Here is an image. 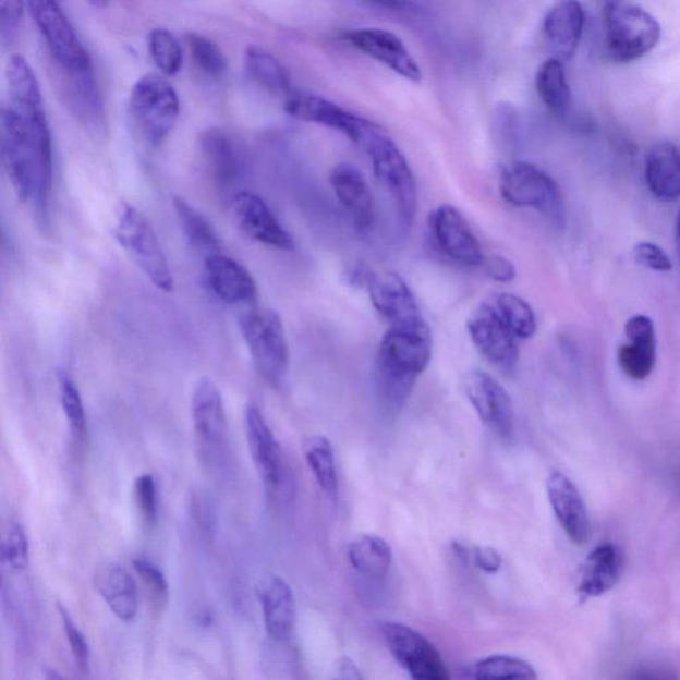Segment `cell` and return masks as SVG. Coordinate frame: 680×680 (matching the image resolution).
<instances>
[{"label":"cell","instance_id":"5b68a950","mask_svg":"<svg viewBox=\"0 0 680 680\" xmlns=\"http://www.w3.org/2000/svg\"><path fill=\"white\" fill-rule=\"evenodd\" d=\"M500 192L507 203L536 209L557 229L567 224L560 186L551 175L531 162L515 161L503 168Z\"/></svg>","mask_w":680,"mask_h":680},{"label":"cell","instance_id":"816d5d0a","mask_svg":"<svg viewBox=\"0 0 680 680\" xmlns=\"http://www.w3.org/2000/svg\"><path fill=\"white\" fill-rule=\"evenodd\" d=\"M676 244H677L678 257L680 259V211H679V215H678V218H677Z\"/></svg>","mask_w":680,"mask_h":680},{"label":"cell","instance_id":"836d02e7","mask_svg":"<svg viewBox=\"0 0 680 680\" xmlns=\"http://www.w3.org/2000/svg\"><path fill=\"white\" fill-rule=\"evenodd\" d=\"M536 88L544 105L552 112L563 113L570 106L572 93L567 78V72L561 59L551 58L539 66L536 75Z\"/></svg>","mask_w":680,"mask_h":680},{"label":"cell","instance_id":"f1b7e54d","mask_svg":"<svg viewBox=\"0 0 680 680\" xmlns=\"http://www.w3.org/2000/svg\"><path fill=\"white\" fill-rule=\"evenodd\" d=\"M198 151L203 166L215 184H232L240 170L239 149L232 136L220 127H209L199 135Z\"/></svg>","mask_w":680,"mask_h":680},{"label":"cell","instance_id":"7bdbcfd3","mask_svg":"<svg viewBox=\"0 0 680 680\" xmlns=\"http://www.w3.org/2000/svg\"><path fill=\"white\" fill-rule=\"evenodd\" d=\"M60 619H62L63 627L69 640L71 653L74 655L76 665L82 672L89 671L90 652L87 638L82 633V630L77 628L74 619L71 618L70 612L66 611L63 605H58Z\"/></svg>","mask_w":680,"mask_h":680},{"label":"cell","instance_id":"8fae6325","mask_svg":"<svg viewBox=\"0 0 680 680\" xmlns=\"http://www.w3.org/2000/svg\"><path fill=\"white\" fill-rule=\"evenodd\" d=\"M362 283L373 306L390 327H422L427 325L414 294L404 279L393 271H363Z\"/></svg>","mask_w":680,"mask_h":680},{"label":"cell","instance_id":"ac0fdd59","mask_svg":"<svg viewBox=\"0 0 680 680\" xmlns=\"http://www.w3.org/2000/svg\"><path fill=\"white\" fill-rule=\"evenodd\" d=\"M430 230L440 251L460 265L479 266L484 254L470 223L452 205H441L430 216Z\"/></svg>","mask_w":680,"mask_h":680},{"label":"cell","instance_id":"52a82bcc","mask_svg":"<svg viewBox=\"0 0 680 680\" xmlns=\"http://www.w3.org/2000/svg\"><path fill=\"white\" fill-rule=\"evenodd\" d=\"M255 368L270 385H278L289 368V344L281 317L270 308H251L240 317Z\"/></svg>","mask_w":680,"mask_h":680},{"label":"cell","instance_id":"4fadbf2b","mask_svg":"<svg viewBox=\"0 0 680 680\" xmlns=\"http://www.w3.org/2000/svg\"><path fill=\"white\" fill-rule=\"evenodd\" d=\"M192 418L199 448L205 458L217 457L227 451L229 427L222 394L216 382L202 378L194 387Z\"/></svg>","mask_w":680,"mask_h":680},{"label":"cell","instance_id":"c3c4849f","mask_svg":"<svg viewBox=\"0 0 680 680\" xmlns=\"http://www.w3.org/2000/svg\"><path fill=\"white\" fill-rule=\"evenodd\" d=\"M475 567L487 574H496L502 567V557L499 551L488 546H478L472 552Z\"/></svg>","mask_w":680,"mask_h":680},{"label":"cell","instance_id":"e0dca14e","mask_svg":"<svg viewBox=\"0 0 680 680\" xmlns=\"http://www.w3.org/2000/svg\"><path fill=\"white\" fill-rule=\"evenodd\" d=\"M345 41L406 81H422V70L398 35L382 28H356L342 35Z\"/></svg>","mask_w":680,"mask_h":680},{"label":"cell","instance_id":"f6af8a7d","mask_svg":"<svg viewBox=\"0 0 680 680\" xmlns=\"http://www.w3.org/2000/svg\"><path fill=\"white\" fill-rule=\"evenodd\" d=\"M22 20V0H0V33H2V40L5 45L14 41L15 36L20 33Z\"/></svg>","mask_w":680,"mask_h":680},{"label":"cell","instance_id":"7c38bea8","mask_svg":"<svg viewBox=\"0 0 680 680\" xmlns=\"http://www.w3.org/2000/svg\"><path fill=\"white\" fill-rule=\"evenodd\" d=\"M466 329L479 354L490 364L503 373L513 372L518 367L520 360L518 338L503 324L489 302L483 303L471 315Z\"/></svg>","mask_w":680,"mask_h":680},{"label":"cell","instance_id":"74e56055","mask_svg":"<svg viewBox=\"0 0 680 680\" xmlns=\"http://www.w3.org/2000/svg\"><path fill=\"white\" fill-rule=\"evenodd\" d=\"M186 41L193 62L199 71L210 77H221L227 74L228 60L215 41L197 33L187 34Z\"/></svg>","mask_w":680,"mask_h":680},{"label":"cell","instance_id":"83f0119b","mask_svg":"<svg viewBox=\"0 0 680 680\" xmlns=\"http://www.w3.org/2000/svg\"><path fill=\"white\" fill-rule=\"evenodd\" d=\"M95 587L120 621L131 622L137 616L138 594L135 580L118 563H106L96 570Z\"/></svg>","mask_w":680,"mask_h":680},{"label":"cell","instance_id":"30bf717a","mask_svg":"<svg viewBox=\"0 0 680 680\" xmlns=\"http://www.w3.org/2000/svg\"><path fill=\"white\" fill-rule=\"evenodd\" d=\"M27 3L54 63L64 70L89 66V54L57 0H27Z\"/></svg>","mask_w":680,"mask_h":680},{"label":"cell","instance_id":"f5cc1de1","mask_svg":"<svg viewBox=\"0 0 680 680\" xmlns=\"http://www.w3.org/2000/svg\"><path fill=\"white\" fill-rule=\"evenodd\" d=\"M90 5H94L95 9L105 10L108 5V0H88Z\"/></svg>","mask_w":680,"mask_h":680},{"label":"cell","instance_id":"484cf974","mask_svg":"<svg viewBox=\"0 0 680 680\" xmlns=\"http://www.w3.org/2000/svg\"><path fill=\"white\" fill-rule=\"evenodd\" d=\"M623 572V556L612 544H600L587 556L582 568L579 595L584 600L600 597L618 584Z\"/></svg>","mask_w":680,"mask_h":680},{"label":"cell","instance_id":"d4e9b609","mask_svg":"<svg viewBox=\"0 0 680 680\" xmlns=\"http://www.w3.org/2000/svg\"><path fill=\"white\" fill-rule=\"evenodd\" d=\"M585 28V11L580 0H557L544 21V33L558 59L574 57Z\"/></svg>","mask_w":680,"mask_h":680},{"label":"cell","instance_id":"bcb514c9","mask_svg":"<svg viewBox=\"0 0 680 680\" xmlns=\"http://www.w3.org/2000/svg\"><path fill=\"white\" fill-rule=\"evenodd\" d=\"M638 263L654 271L667 272L672 270V260L667 253L653 242H640L634 247Z\"/></svg>","mask_w":680,"mask_h":680},{"label":"cell","instance_id":"3957f363","mask_svg":"<svg viewBox=\"0 0 680 680\" xmlns=\"http://www.w3.org/2000/svg\"><path fill=\"white\" fill-rule=\"evenodd\" d=\"M180 117V100L166 77L148 74L132 89L130 118L139 142L145 147H161Z\"/></svg>","mask_w":680,"mask_h":680},{"label":"cell","instance_id":"f546056e","mask_svg":"<svg viewBox=\"0 0 680 680\" xmlns=\"http://www.w3.org/2000/svg\"><path fill=\"white\" fill-rule=\"evenodd\" d=\"M348 556L352 569L369 580L385 579L393 558L391 545L375 534L356 537L349 546Z\"/></svg>","mask_w":680,"mask_h":680},{"label":"cell","instance_id":"db71d44e","mask_svg":"<svg viewBox=\"0 0 680 680\" xmlns=\"http://www.w3.org/2000/svg\"><path fill=\"white\" fill-rule=\"evenodd\" d=\"M623 0H603L604 5L621 3Z\"/></svg>","mask_w":680,"mask_h":680},{"label":"cell","instance_id":"ba28073f","mask_svg":"<svg viewBox=\"0 0 680 680\" xmlns=\"http://www.w3.org/2000/svg\"><path fill=\"white\" fill-rule=\"evenodd\" d=\"M114 234L121 247L131 255L157 289L172 293L174 278L159 239L142 211L130 203H121Z\"/></svg>","mask_w":680,"mask_h":680},{"label":"cell","instance_id":"f35d334b","mask_svg":"<svg viewBox=\"0 0 680 680\" xmlns=\"http://www.w3.org/2000/svg\"><path fill=\"white\" fill-rule=\"evenodd\" d=\"M149 52L163 75L174 76L182 66L181 46L168 29L156 28L149 35Z\"/></svg>","mask_w":680,"mask_h":680},{"label":"cell","instance_id":"8d00e7d4","mask_svg":"<svg viewBox=\"0 0 680 680\" xmlns=\"http://www.w3.org/2000/svg\"><path fill=\"white\" fill-rule=\"evenodd\" d=\"M473 679H537V672L526 660L512 655H490L470 667Z\"/></svg>","mask_w":680,"mask_h":680},{"label":"cell","instance_id":"5bb4252c","mask_svg":"<svg viewBox=\"0 0 680 680\" xmlns=\"http://www.w3.org/2000/svg\"><path fill=\"white\" fill-rule=\"evenodd\" d=\"M464 388L485 427L503 440L510 439L514 430V411L512 399L501 382L483 369H473L465 376Z\"/></svg>","mask_w":680,"mask_h":680},{"label":"cell","instance_id":"60d3db41","mask_svg":"<svg viewBox=\"0 0 680 680\" xmlns=\"http://www.w3.org/2000/svg\"><path fill=\"white\" fill-rule=\"evenodd\" d=\"M3 561L11 569L24 570L28 564V538L20 522H11L2 539Z\"/></svg>","mask_w":680,"mask_h":680},{"label":"cell","instance_id":"d6a6232c","mask_svg":"<svg viewBox=\"0 0 680 680\" xmlns=\"http://www.w3.org/2000/svg\"><path fill=\"white\" fill-rule=\"evenodd\" d=\"M173 208L182 232L194 248L206 255L221 252V241L202 212L180 196L173 198Z\"/></svg>","mask_w":680,"mask_h":680},{"label":"cell","instance_id":"ee69618b","mask_svg":"<svg viewBox=\"0 0 680 680\" xmlns=\"http://www.w3.org/2000/svg\"><path fill=\"white\" fill-rule=\"evenodd\" d=\"M135 497L144 524L154 526L157 521V490L155 477L149 473L136 478Z\"/></svg>","mask_w":680,"mask_h":680},{"label":"cell","instance_id":"2e32d148","mask_svg":"<svg viewBox=\"0 0 680 680\" xmlns=\"http://www.w3.org/2000/svg\"><path fill=\"white\" fill-rule=\"evenodd\" d=\"M284 111L291 118L338 131L357 144H362L369 130L375 126L372 121L356 117L336 102L315 95L290 94L284 101Z\"/></svg>","mask_w":680,"mask_h":680},{"label":"cell","instance_id":"ab89813d","mask_svg":"<svg viewBox=\"0 0 680 680\" xmlns=\"http://www.w3.org/2000/svg\"><path fill=\"white\" fill-rule=\"evenodd\" d=\"M59 394L72 435L78 440L83 439L87 433V417H85L81 392L69 374L59 375Z\"/></svg>","mask_w":680,"mask_h":680},{"label":"cell","instance_id":"b9f144b4","mask_svg":"<svg viewBox=\"0 0 680 680\" xmlns=\"http://www.w3.org/2000/svg\"><path fill=\"white\" fill-rule=\"evenodd\" d=\"M132 564L139 579L144 582L145 587H147L151 594L154 603L159 607L166 605L169 587L166 575H163L161 569L157 567L156 563L148 560V558L144 557L135 558Z\"/></svg>","mask_w":680,"mask_h":680},{"label":"cell","instance_id":"277c9868","mask_svg":"<svg viewBox=\"0 0 680 680\" xmlns=\"http://www.w3.org/2000/svg\"><path fill=\"white\" fill-rule=\"evenodd\" d=\"M362 145L372 159L376 180L390 194L400 221L405 228H411L417 211V186L403 151L376 125L369 130Z\"/></svg>","mask_w":680,"mask_h":680},{"label":"cell","instance_id":"9c48e42d","mask_svg":"<svg viewBox=\"0 0 680 680\" xmlns=\"http://www.w3.org/2000/svg\"><path fill=\"white\" fill-rule=\"evenodd\" d=\"M388 652L412 679L447 680L451 678L439 649L415 629L399 622L380 624Z\"/></svg>","mask_w":680,"mask_h":680},{"label":"cell","instance_id":"44dd1931","mask_svg":"<svg viewBox=\"0 0 680 680\" xmlns=\"http://www.w3.org/2000/svg\"><path fill=\"white\" fill-rule=\"evenodd\" d=\"M546 491L552 512L570 542L585 545L591 538L592 525L579 488L562 472L555 471L546 479Z\"/></svg>","mask_w":680,"mask_h":680},{"label":"cell","instance_id":"4dcf8cb0","mask_svg":"<svg viewBox=\"0 0 680 680\" xmlns=\"http://www.w3.org/2000/svg\"><path fill=\"white\" fill-rule=\"evenodd\" d=\"M303 453L320 490L331 501L338 500L339 478L331 441L326 436L309 437L303 445Z\"/></svg>","mask_w":680,"mask_h":680},{"label":"cell","instance_id":"ffe728a7","mask_svg":"<svg viewBox=\"0 0 680 680\" xmlns=\"http://www.w3.org/2000/svg\"><path fill=\"white\" fill-rule=\"evenodd\" d=\"M246 435L252 459L267 490L278 494L284 478L281 446L257 405L246 409Z\"/></svg>","mask_w":680,"mask_h":680},{"label":"cell","instance_id":"d590c367","mask_svg":"<svg viewBox=\"0 0 680 680\" xmlns=\"http://www.w3.org/2000/svg\"><path fill=\"white\" fill-rule=\"evenodd\" d=\"M617 360L628 378L647 379L657 363V339H628L619 348Z\"/></svg>","mask_w":680,"mask_h":680},{"label":"cell","instance_id":"8992f818","mask_svg":"<svg viewBox=\"0 0 680 680\" xmlns=\"http://www.w3.org/2000/svg\"><path fill=\"white\" fill-rule=\"evenodd\" d=\"M606 50L612 62L631 63L660 40V24L646 10L624 2L604 5Z\"/></svg>","mask_w":680,"mask_h":680},{"label":"cell","instance_id":"1f68e13d","mask_svg":"<svg viewBox=\"0 0 680 680\" xmlns=\"http://www.w3.org/2000/svg\"><path fill=\"white\" fill-rule=\"evenodd\" d=\"M245 71L260 87L275 94L290 95L289 72L276 57L259 47H248L245 53Z\"/></svg>","mask_w":680,"mask_h":680},{"label":"cell","instance_id":"9a60e30c","mask_svg":"<svg viewBox=\"0 0 680 680\" xmlns=\"http://www.w3.org/2000/svg\"><path fill=\"white\" fill-rule=\"evenodd\" d=\"M60 97L78 124L96 136L105 135L106 111L95 81L93 65L64 70L59 66Z\"/></svg>","mask_w":680,"mask_h":680},{"label":"cell","instance_id":"603a6c76","mask_svg":"<svg viewBox=\"0 0 680 680\" xmlns=\"http://www.w3.org/2000/svg\"><path fill=\"white\" fill-rule=\"evenodd\" d=\"M257 597L263 609L267 634L276 642H287L295 627V598L287 581L267 574L257 585Z\"/></svg>","mask_w":680,"mask_h":680},{"label":"cell","instance_id":"7dc6e473","mask_svg":"<svg viewBox=\"0 0 680 680\" xmlns=\"http://www.w3.org/2000/svg\"><path fill=\"white\" fill-rule=\"evenodd\" d=\"M482 266H484L485 275L496 282L508 283L515 278V267L510 260L501 255H490L485 257Z\"/></svg>","mask_w":680,"mask_h":680},{"label":"cell","instance_id":"d6986e66","mask_svg":"<svg viewBox=\"0 0 680 680\" xmlns=\"http://www.w3.org/2000/svg\"><path fill=\"white\" fill-rule=\"evenodd\" d=\"M233 216L242 232L252 240L279 251H293L294 240L263 198L252 192L236 193Z\"/></svg>","mask_w":680,"mask_h":680},{"label":"cell","instance_id":"7a4b0ae2","mask_svg":"<svg viewBox=\"0 0 680 680\" xmlns=\"http://www.w3.org/2000/svg\"><path fill=\"white\" fill-rule=\"evenodd\" d=\"M433 357L428 325L390 327L379 344L374 367L376 399L387 414H398Z\"/></svg>","mask_w":680,"mask_h":680},{"label":"cell","instance_id":"6da1fadb","mask_svg":"<svg viewBox=\"0 0 680 680\" xmlns=\"http://www.w3.org/2000/svg\"><path fill=\"white\" fill-rule=\"evenodd\" d=\"M9 100L0 118L5 174L20 202L32 206L39 228L50 224L52 138L32 66L15 54L8 65Z\"/></svg>","mask_w":680,"mask_h":680},{"label":"cell","instance_id":"f907efd6","mask_svg":"<svg viewBox=\"0 0 680 680\" xmlns=\"http://www.w3.org/2000/svg\"><path fill=\"white\" fill-rule=\"evenodd\" d=\"M367 2L387 10H402L405 8V0H367Z\"/></svg>","mask_w":680,"mask_h":680},{"label":"cell","instance_id":"681fc988","mask_svg":"<svg viewBox=\"0 0 680 680\" xmlns=\"http://www.w3.org/2000/svg\"><path fill=\"white\" fill-rule=\"evenodd\" d=\"M339 671L342 672L343 678L348 679H362L360 671H357L356 666L352 664L349 658H343L340 660Z\"/></svg>","mask_w":680,"mask_h":680},{"label":"cell","instance_id":"4316f807","mask_svg":"<svg viewBox=\"0 0 680 680\" xmlns=\"http://www.w3.org/2000/svg\"><path fill=\"white\" fill-rule=\"evenodd\" d=\"M645 179L648 191L659 202H677L680 197V149L661 142L647 150Z\"/></svg>","mask_w":680,"mask_h":680},{"label":"cell","instance_id":"e575fe53","mask_svg":"<svg viewBox=\"0 0 680 680\" xmlns=\"http://www.w3.org/2000/svg\"><path fill=\"white\" fill-rule=\"evenodd\" d=\"M489 303L515 338L531 339L534 337L537 331V320L530 303L509 293L497 294L491 298Z\"/></svg>","mask_w":680,"mask_h":680},{"label":"cell","instance_id":"cb8c5ba5","mask_svg":"<svg viewBox=\"0 0 680 680\" xmlns=\"http://www.w3.org/2000/svg\"><path fill=\"white\" fill-rule=\"evenodd\" d=\"M330 182L355 227L360 230L372 229L376 218L375 202L361 170L348 162L338 163L331 170Z\"/></svg>","mask_w":680,"mask_h":680},{"label":"cell","instance_id":"7402d4cb","mask_svg":"<svg viewBox=\"0 0 680 680\" xmlns=\"http://www.w3.org/2000/svg\"><path fill=\"white\" fill-rule=\"evenodd\" d=\"M206 279L209 288L229 305H254L258 288L244 266L221 252L206 255Z\"/></svg>","mask_w":680,"mask_h":680}]
</instances>
